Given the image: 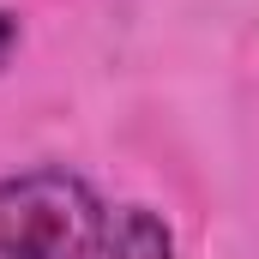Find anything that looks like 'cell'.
Segmentation results:
<instances>
[{"mask_svg": "<svg viewBox=\"0 0 259 259\" xmlns=\"http://www.w3.org/2000/svg\"><path fill=\"white\" fill-rule=\"evenodd\" d=\"M109 205L72 169L0 175V259H84Z\"/></svg>", "mask_w": 259, "mask_h": 259, "instance_id": "1", "label": "cell"}, {"mask_svg": "<svg viewBox=\"0 0 259 259\" xmlns=\"http://www.w3.org/2000/svg\"><path fill=\"white\" fill-rule=\"evenodd\" d=\"M18 42H24V24H18V12H6V6H0V72L12 66Z\"/></svg>", "mask_w": 259, "mask_h": 259, "instance_id": "3", "label": "cell"}, {"mask_svg": "<svg viewBox=\"0 0 259 259\" xmlns=\"http://www.w3.org/2000/svg\"><path fill=\"white\" fill-rule=\"evenodd\" d=\"M84 259H175V235L151 205H109Z\"/></svg>", "mask_w": 259, "mask_h": 259, "instance_id": "2", "label": "cell"}]
</instances>
